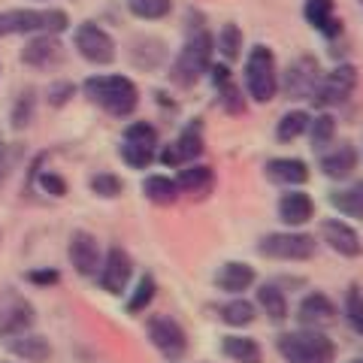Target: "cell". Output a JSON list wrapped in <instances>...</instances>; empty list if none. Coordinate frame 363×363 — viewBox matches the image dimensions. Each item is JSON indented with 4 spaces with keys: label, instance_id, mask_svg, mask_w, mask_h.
I'll use <instances>...</instances> for the list:
<instances>
[{
    "label": "cell",
    "instance_id": "cell-1",
    "mask_svg": "<svg viewBox=\"0 0 363 363\" xmlns=\"http://www.w3.org/2000/svg\"><path fill=\"white\" fill-rule=\"evenodd\" d=\"M82 91L91 104L116 118H128L140 106V88L128 76H91L82 82Z\"/></svg>",
    "mask_w": 363,
    "mask_h": 363
},
{
    "label": "cell",
    "instance_id": "cell-2",
    "mask_svg": "<svg viewBox=\"0 0 363 363\" xmlns=\"http://www.w3.org/2000/svg\"><path fill=\"white\" fill-rule=\"evenodd\" d=\"M70 28V16L64 9L45 6V9H6L0 13V40L4 37H16V33H61Z\"/></svg>",
    "mask_w": 363,
    "mask_h": 363
},
{
    "label": "cell",
    "instance_id": "cell-3",
    "mask_svg": "<svg viewBox=\"0 0 363 363\" xmlns=\"http://www.w3.org/2000/svg\"><path fill=\"white\" fill-rule=\"evenodd\" d=\"M212 49H215V40L206 30H197L194 37H188V43L182 45V52H179V58L173 61V70H169L173 82L185 85V88L197 85L212 67Z\"/></svg>",
    "mask_w": 363,
    "mask_h": 363
},
{
    "label": "cell",
    "instance_id": "cell-4",
    "mask_svg": "<svg viewBox=\"0 0 363 363\" xmlns=\"http://www.w3.org/2000/svg\"><path fill=\"white\" fill-rule=\"evenodd\" d=\"M279 354L285 363H333L336 348L321 330H297L279 336Z\"/></svg>",
    "mask_w": 363,
    "mask_h": 363
},
{
    "label": "cell",
    "instance_id": "cell-5",
    "mask_svg": "<svg viewBox=\"0 0 363 363\" xmlns=\"http://www.w3.org/2000/svg\"><path fill=\"white\" fill-rule=\"evenodd\" d=\"M245 88L248 97L257 104H269L279 94V67L276 55L267 45H255L245 58Z\"/></svg>",
    "mask_w": 363,
    "mask_h": 363
},
{
    "label": "cell",
    "instance_id": "cell-6",
    "mask_svg": "<svg viewBox=\"0 0 363 363\" xmlns=\"http://www.w3.org/2000/svg\"><path fill=\"white\" fill-rule=\"evenodd\" d=\"M318 252L315 236L285 230V233H267L257 242V255H264L269 260H309Z\"/></svg>",
    "mask_w": 363,
    "mask_h": 363
},
{
    "label": "cell",
    "instance_id": "cell-7",
    "mask_svg": "<svg viewBox=\"0 0 363 363\" xmlns=\"http://www.w3.org/2000/svg\"><path fill=\"white\" fill-rule=\"evenodd\" d=\"M73 45H76V52L94 67H106V64L116 61V55H118L116 40H112L100 25H94V21H82V25L76 28Z\"/></svg>",
    "mask_w": 363,
    "mask_h": 363
},
{
    "label": "cell",
    "instance_id": "cell-8",
    "mask_svg": "<svg viewBox=\"0 0 363 363\" xmlns=\"http://www.w3.org/2000/svg\"><path fill=\"white\" fill-rule=\"evenodd\" d=\"M145 333H149V342L161 351L169 363L185 357L188 336H185V330H182V324L173 321L169 315H152L149 324H145Z\"/></svg>",
    "mask_w": 363,
    "mask_h": 363
},
{
    "label": "cell",
    "instance_id": "cell-9",
    "mask_svg": "<svg viewBox=\"0 0 363 363\" xmlns=\"http://www.w3.org/2000/svg\"><path fill=\"white\" fill-rule=\"evenodd\" d=\"M357 88V67L354 64H339L336 70H330L327 76H321V85L315 91V104L330 109V106H342L345 100L354 94Z\"/></svg>",
    "mask_w": 363,
    "mask_h": 363
},
{
    "label": "cell",
    "instance_id": "cell-10",
    "mask_svg": "<svg viewBox=\"0 0 363 363\" xmlns=\"http://www.w3.org/2000/svg\"><path fill=\"white\" fill-rule=\"evenodd\" d=\"M130 276H133L130 255L124 252L121 245H112L109 252L104 255V260H100V269H97L100 288H104L106 294H112V297H121V294L128 291V285H130Z\"/></svg>",
    "mask_w": 363,
    "mask_h": 363
},
{
    "label": "cell",
    "instance_id": "cell-11",
    "mask_svg": "<svg viewBox=\"0 0 363 363\" xmlns=\"http://www.w3.org/2000/svg\"><path fill=\"white\" fill-rule=\"evenodd\" d=\"M279 85L285 88V94L291 100H312L318 85H321V67H318L315 58L303 55V58H297L288 67V73H285V79H281Z\"/></svg>",
    "mask_w": 363,
    "mask_h": 363
},
{
    "label": "cell",
    "instance_id": "cell-12",
    "mask_svg": "<svg viewBox=\"0 0 363 363\" xmlns=\"http://www.w3.org/2000/svg\"><path fill=\"white\" fill-rule=\"evenodd\" d=\"M33 324V306L16 291L0 294V339L28 333Z\"/></svg>",
    "mask_w": 363,
    "mask_h": 363
},
{
    "label": "cell",
    "instance_id": "cell-13",
    "mask_svg": "<svg viewBox=\"0 0 363 363\" xmlns=\"http://www.w3.org/2000/svg\"><path fill=\"white\" fill-rule=\"evenodd\" d=\"M67 257H70V264H73V269L79 272V276H85V279L97 276L100 260H104L97 236L88 233V230H73L70 245H67Z\"/></svg>",
    "mask_w": 363,
    "mask_h": 363
},
{
    "label": "cell",
    "instance_id": "cell-14",
    "mask_svg": "<svg viewBox=\"0 0 363 363\" xmlns=\"http://www.w3.org/2000/svg\"><path fill=\"white\" fill-rule=\"evenodd\" d=\"M321 236H324V242L330 245L336 255H342V257H360V255H363L360 233H357L348 221L327 218V221L321 224Z\"/></svg>",
    "mask_w": 363,
    "mask_h": 363
},
{
    "label": "cell",
    "instance_id": "cell-15",
    "mask_svg": "<svg viewBox=\"0 0 363 363\" xmlns=\"http://www.w3.org/2000/svg\"><path fill=\"white\" fill-rule=\"evenodd\" d=\"M61 49L64 45L55 33H33L25 43V49H21V61L28 67H37V70H45V67L61 61Z\"/></svg>",
    "mask_w": 363,
    "mask_h": 363
},
{
    "label": "cell",
    "instance_id": "cell-16",
    "mask_svg": "<svg viewBox=\"0 0 363 363\" xmlns=\"http://www.w3.org/2000/svg\"><path fill=\"white\" fill-rule=\"evenodd\" d=\"M297 318L306 330H321V327H330L336 321V306L327 294H306L300 309H297Z\"/></svg>",
    "mask_w": 363,
    "mask_h": 363
},
{
    "label": "cell",
    "instance_id": "cell-17",
    "mask_svg": "<svg viewBox=\"0 0 363 363\" xmlns=\"http://www.w3.org/2000/svg\"><path fill=\"white\" fill-rule=\"evenodd\" d=\"M4 348H6L13 357H21V360H28V363H45V360L52 357L49 339L40 336V333H18V336H9V339H4Z\"/></svg>",
    "mask_w": 363,
    "mask_h": 363
},
{
    "label": "cell",
    "instance_id": "cell-18",
    "mask_svg": "<svg viewBox=\"0 0 363 363\" xmlns=\"http://www.w3.org/2000/svg\"><path fill=\"white\" fill-rule=\"evenodd\" d=\"M267 179L276 182V185H285V188H300L309 182V167L300 157H272L267 161Z\"/></svg>",
    "mask_w": 363,
    "mask_h": 363
},
{
    "label": "cell",
    "instance_id": "cell-19",
    "mask_svg": "<svg viewBox=\"0 0 363 363\" xmlns=\"http://www.w3.org/2000/svg\"><path fill=\"white\" fill-rule=\"evenodd\" d=\"M315 215V203L312 197L300 188H288V194H281L279 200V218L288 227H303L306 221H312Z\"/></svg>",
    "mask_w": 363,
    "mask_h": 363
},
{
    "label": "cell",
    "instance_id": "cell-20",
    "mask_svg": "<svg viewBox=\"0 0 363 363\" xmlns=\"http://www.w3.org/2000/svg\"><path fill=\"white\" fill-rule=\"evenodd\" d=\"M255 267L252 264H242V260H227L221 264V269L215 272V285H218L224 294H242L255 285Z\"/></svg>",
    "mask_w": 363,
    "mask_h": 363
},
{
    "label": "cell",
    "instance_id": "cell-21",
    "mask_svg": "<svg viewBox=\"0 0 363 363\" xmlns=\"http://www.w3.org/2000/svg\"><path fill=\"white\" fill-rule=\"evenodd\" d=\"M357 169V149L351 143H339L336 149L324 152L321 157V173L327 179H348Z\"/></svg>",
    "mask_w": 363,
    "mask_h": 363
},
{
    "label": "cell",
    "instance_id": "cell-22",
    "mask_svg": "<svg viewBox=\"0 0 363 363\" xmlns=\"http://www.w3.org/2000/svg\"><path fill=\"white\" fill-rule=\"evenodd\" d=\"M212 185H215V176H212V169L203 167V164H188V167H182L179 176H176L179 194L206 197L209 191H212Z\"/></svg>",
    "mask_w": 363,
    "mask_h": 363
},
{
    "label": "cell",
    "instance_id": "cell-23",
    "mask_svg": "<svg viewBox=\"0 0 363 363\" xmlns=\"http://www.w3.org/2000/svg\"><path fill=\"white\" fill-rule=\"evenodd\" d=\"M303 16L318 33H324V37H336V33L342 30V21L333 13V0H306Z\"/></svg>",
    "mask_w": 363,
    "mask_h": 363
},
{
    "label": "cell",
    "instance_id": "cell-24",
    "mask_svg": "<svg viewBox=\"0 0 363 363\" xmlns=\"http://www.w3.org/2000/svg\"><path fill=\"white\" fill-rule=\"evenodd\" d=\"M173 149H176V155H179L182 167H185V164H194L197 157L203 155V124H200V121H191L188 128H182L179 140L173 143Z\"/></svg>",
    "mask_w": 363,
    "mask_h": 363
},
{
    "label": "cell",
    "instance_id": "cell-25",
    "mask_svg": "<svg viewBox=\"0 0 363 363\" xmlns=\"http://www.w3.org/2000/svg\"><path fill=\"white\" fill-rule=\"evenodd\" d=\"M257 306L267 312L269 321L281 324L288 318V297L279 285H260L257 288Z\"/></svg>",
    "mask_w": 363,
    "mask_h": 363
},
{
    "label": "cell",
    "instance_id": "cell-26",
    "mask_svg": "<svg viewBox=\"0 0 363 363\" xmlns=\"http://www.w3.org/2000/svg\"><path fill=\"white\" fill-rule=\"evenodd\" d=\"M333 209H339L348 218H363V179L360 182H351L348 188H339L330 194Z\"/></svg>",
    "mask_w": 363,
    "mask_h": 363
},
{
    "label": "cell",
    "instance_id": "cell-27",
    "mask_svg": "<svg viewBox=\"0 0 363 363\" xmlns=\"http://www.w3.org/2000/svg\"><path fill=\"white\" fill-rule=\"evenodd\" d=\"M143 194H145V200L157 203V206H173V203L179 200L176 179H169V176H145Z\"/></svg>",
    "mask_w": 363,
    "mask_h": 363
},
{
    "label": "cell",
    "instance_id": "cell-28",
    "mask_svg": "<svg viewBox=\"0 0 363 363\" xmlns=\"http://www.w3.org/2000/svg\"><path fill=\"white\" fill-rule=\"evenodd\" d=\"M221 351L233 363H260V345L252 336H224Z\"/></svg>",
    "mask_w": 363,
    "mask_h": 363
},
{
    "label": "cell",
    "instance_id": "cell-29",
    "mask_svg": "<svg viewBox=\"0 0 363 363\" xmlns=\"http://www.w3.org/2000/svg\"><path fill=\"white\" fill-rule=\"evenodd\" d=\"M164 58H167V52H164V43L161 40L145 37V40H136L130 45V61L136 67H143V70H155V67L161 64Z\"/></svg>",
    "mask_w": 363,
    "mask_h": 363
},
{
    "label": "cell",
    "instance_id": "cell-30",
    "mask_svg": "<svg viewBox=\"0 0 363 363\" xmlns=\"http://www.w3.org/2000/svg\"><path fill=\"white\" fill-rule=\"evenodd\" d=\"M309 121H312V116H309L306 109H291V112H285V116L279 118V124H276L279 143H294V140H300V136L309 130Z\"/></svg>",
    "mask_w": 363,
    "mask_h": 363
},
{
    "label": "cell",
    "instance_id": "cell-31",
    "mask_svg": "<svg viewBox=\"0 0 363 363\" xmlns=\"http://www.w3.org/2000/svg\"><path fill=\"white\" fill-rule=\"evenodd\" d=\"M33 116H37V94H33L30 88H25L16 97L13 109H9V124H13V130H28Z\"/></svg>",
    "mask_w": 363,
    "mask_h": 363
},
{
    "label": "cell",
    "instance_id": "cell-32",
    "mask_svg": "<svg viewBox=\"0 0 363 363\" xmlns=\"http://www.w3.org/2000/svg\"><path fill=\"white\" fill-rule=\"evenodd\" d=\"M218 315H221V321L227 327H248V324L255 321V303L236 297L230 303H224L221 309H218Z\"/></svg>",
    "mask_w": 363,
    "mask_h": 363
},
{
    "label": "cell",
    "instance_id": "cell-33",
    "mask_svg": "<svg viewBox=\"0 0 363 363\" xmlns=\"http://www.w3.org/2000/svg\"><path fill=\"white\" fill-rule=\"evenodd\" d=\"M155 294H157V281H155V276H140V281H136V288H133V294H130V300H128V315H140V312H145L152 306V300H155Z\"/></svg>",
    "mask_w": 363,
    "mask_h": 363
},
{
    "label": "cell",
    "instance_id": "cell-34",
    "mask_svg": "<svg viewBox=\"0 0 363 363\" xmlns=\"http://www.w3.org/2000/svg\"><path fill=\"white\" fill-rule=\"evenodd\" d=\"M312 136V149H327V145L333 143V136H336V121L330 112H321V116H315L309 121V130H306Z\"/></svg>",
    "mask_w": 363,
    "mask_h": 363
},
{
    "label": "cell",
    "instance_id": "cell-35",
    "mask_svg": "<svg viewBox=\"0 0 363 363\" xmlns=\"http://www.w3.org/2000/svg\"><path fill=\"white\" fill-rule=\"evenodd\" d=\"M91 194H97V197H104V200H116V197H121L124 194V182L116 176V173H94L91 176Z\"/></svg>",
    "mask_w": 363,
    "mask_h": 363
},
{
    "label": "cell",
    "instance_id": "cell-36",
    "mask_svg": "<svg viewBox=\"0 0 363 363\" xmlns=\"http://www.w3.org/2000/svg\"><path fill=\"white\" fill-rule=\"evenodd\" d=\"M218 52L224 55V61H236L242 55V30L233 21H227L218 30Z\"/></svg>",
    "mask_w": 363,
    "mask_h": 363
},
{
    "label": "cell",
    "instance_id": "cell-37",
    "mask_svg": "<svg viewBox=\"0 0 363 363\" xmlns=\"http://www.w3.org/2000/svg\"><path fill=\"white\" fill-rule=\"evenodd\" d=\"M118 155H121V161L128 164L130 169H149L155 164V149H145V145H133V143H124L118 145Z\"/></svg>",
    "mask_w": 363,
    "mask_h": 363
},
{
    "label": "cell",
    "instance_id": "cell-38",
    "mask_svg": "<svg viewBox=\"0 0 363 363\" xmlns=\"http://www.w3.org/2000/svg\"><path fill=\"white\" fill-rule=\"evenodd\" d=\"M121 140L133 143V145H145V149L157 152V130H155V124H149V121H130L128 128H124Z\"/></svg>",
    "mask_w": 363,
    "mask_h": 363
},
{
    "label": "cell",
    "instance_id": "cell-39",
    "mask_svg": "<svg viewBox=\"0 0 363 363\" xmlns=\"http://www.w3.org/2000/svg\"><path fill=\"white\" fill-rule=\"evenodd\" d=\"M128 6H130V13L136 18L155 21V18L169 16V9H173V0H130Z\"/></svg>",
    "mask_w": 363,
    "mask_h": 363
},
{
    "label": "cell",
    "instance_id": "cell-40",
    "mask_svg": "<svg viewBox=\"0 0 363 363\" xmlns=\"http://www.w3.org/2000/svg\"><path fill=\"white\" fill-rule=\"evenodd\" d=\"M345 318H348L351 330L363 336V294L357 288H348L345 294Z\"/></svg>",
    "mask_w": 363,
    "mask_h": 363
},
{
    "label": "cell",
    "instance_id": "cell-41",
    "mask_svg": "<svg viewBox=\"0 0 363 363\" xmlns=\"http://www.w3.org/2000/svg\"><path fill=\"white\" fill-rule=\"evenodd\" d=\"M218 97H221V106H224L227 112H233V116L245 112L242 91H240V85H233V79H230V82H224V85H218Z\"/></svg>",
    "mask_w": 363,
    "mask_h": 363
},
{
    "label": "cell",
    "instance_id": "cell-42",
    "mask_svg": "<svg viewBox=\"0 0 363 363\" xmlns=\"http://www.w3.org/2000/svg\"><path fill=\"white\" fill-rule=\"evenodd\" d=\"M25 279L30 281V285H37V288H52V285H58L61 281V272L52 269V267H37V269H28Z\"/></svg>",
    "mask_w": 363,
    "mask_h": 363
},
{
    "label": "cell",
    "instance_id": "cell-43",
    "mask_svg": "<svg viewBox=\"0 0 363 363\" xmlns=\"http://www.w3.org/2000/svg\"><path fill=\"white\" fill-rule=\"evenodd\" d=\"M73 94H76V85L73 82H67V79H64V82H52L49 85V106H55V109L67 106Z\"/></svg>",
    "mask_w": 363,
    "mask_h": 363
},
{
    "label": "cell",
    "instance_id": "cell-44",
    "mask_svg": "<svg viewBox=\"0 0 363 363\" xmlns=\"http://www.w3.org/2000/svg\"><path fill=\"white\" fill-rule=\"evenodd\" d=\"M37 185L52 197H64L67 194V182L58 173H49V169H43V173L37 176Z\"/></svg>",
    "mask_w": 363,
    "mask_h": 363
},
{
    "label": "cell",
    "instance_id": "cell-45",
    "mask_svg": "<svg viewBox=\"0 0 363 363\" xmlns=\"http://www.w3.org/2000/svg\"><path fill=\"white\" fill-rule=\"evenodd\" d=\"M209 73H212V85L215 88L224 85V82H230V67H227V64H212Z\"/></svg>",
    "mask_w": 363,
    "mask_h": 363
},
{
    "label": "cell",
    "instance_id": "cell-46",
    "mask_svg": "<svg viewBox=\"0 0 363 363\" xmlns=\"http://www.w3.org/2000/svg\"><path fill=\"white\" fill-rule=\"evenodd\" d=\"M9 173V145L4 143V136H0V182L6 179Z\"/></svg>",
    "mask_w": 363,
    "mask_h": 363
},
{
    "label": "cell",
    "instance_id": "cell-47",
    "mask_svg": "<svg viewBox=\"0 0 363 363\" xmlns=\"http://www.w3.org/2000/svg\"><path fill=\"white\" fill-rule=\"evenodd\" d=\"M351 363H363V357H354V360H351Z\"/></svg>",
    "mask_w": 363,
    "mask_h": 363
},
{
    "label": "cell",
    "instance_id": "cell-48",
    "mask_svg": "<svg viewBox=\"0 0 363 363\" xmlns=\"http://www.w3.org/2000/svg\"><path fill=\"white\" fill-rule=\"evenodd\" d=\"M360 4H363V0H360Z\"/></svg>",
    "mask_w": 363,
    "mask_h": 363
},
{
    "label": "cell",
    "instance_id": "cell-49",
    "mask_svg": "<svg viewBox=\"0 0 363 363\" xmlns=\"http://www.w3.org/2000/svg\"><path fill=\"white\" fill-rule=\"evenodd\" d=\"M0 236H4V233H0Z\"/></svg>",
    "mask_w": 363,
    "mask_h": 363
}]
</instances>
